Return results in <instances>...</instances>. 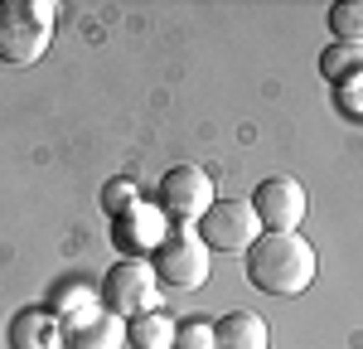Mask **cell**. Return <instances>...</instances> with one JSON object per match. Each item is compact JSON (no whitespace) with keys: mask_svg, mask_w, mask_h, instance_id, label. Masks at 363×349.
Listing matches in <instances>:
<instances>
[{"mask_svg":"<svg viewBox=\"0 0 363 349\" xmlns=\"http://www.w3.org/2000/svg\"><path fill=\"white\" fill-rule=\"evenodd\" d=\"M320 272V257L301 233H262L247 253V282L267 296H301Z\"/></svg>","mask_w":363,"mask_h":349,"instance_id":"1","label":"cell"},{"mask_svg":"<svg viewBox=\"0 0 363 349\" xmlns=\"http://www.w3.org/2000/svg\"><path fill=\"white\" fill-rule=\"evenodd\" d=\"M54 15L49 0H0V63L29 68L54 44Z\"/></svg>","mask_w":363,"mask_h":349,"instance_id":"2","label":"cell"},{"mask_svg":"<svg viewBox=\"0 0 363 349\" xmlns=\"http://www.w3.org/2000/svg\"><path fill=\"white\" fill-rule=\"evenodd\" d=\"M160 277H155V267L145 257H121L107 267V277H102V291H97V301L121 320H136V316H150V311H160Z\"/></svg>","mask_w":363,"mask_h":349,"instance_id":"3","label":"cell"},{"mask_svg":"<svg viewBox=\"0 0 363 349\" xmlns=\"http://www.w3.org/2000/svg\"><path fill=\"white\" fill-rule=\"evenodd\" d=\"M218 204V189H213V174L203 165H174V170L160 174V189H155V209L165 214V223H179V228H199V218Z\"/></svg>","mask_w":363,"mask_h":349,"instance_id":"4","label":"cell"},{"mask_svg":"<svg viewBox=\"0 0 363 349\" xmlns=\"http://www.w3.org/2000/svg\"><path fill=\"white\" fill-rule=\"evenodd\" d=\"M150 267H155V277H160L165 291H199L208 282V272H213V253L203 248V238L194 228H174L155 248Z\"/></svg>","mask_w":363,"mask_h":349,"instance_id":"5","label":"cell"},{"mask_svg":"<svg viewBox=\"0 0 363 349\" xmlns=\"http://www.w3.org/2000/svg\"><path fill=\"white\" fill-rule=\"evenodd\" d=\"M194 233L203 238L208 253H242V257H247L252 243L262 238V218H257L252 199H223L199 218Z\"/></svg>","mask_w":363,"mask_h":349,"instance_id":"6","label":"cell"},{"mask_svg":"<svg viewBox=\"0 0 363 349\" xmlns=\"http://www.w3.org/2000/svg\"><path fill=\"white\" fill-rule=\"evenodd\" d=\"M252 209H257V218H262V228H267V233H296L301 223H306V214H310V194H306L301 179H291V174H272V179L257 184Z\"/></svg>","mask_w":363,"mask_h":349,"instance_id":"7","label":"cell"},{"mask_svg":"<svg viewBox=\"0 0 363 349\" xmlns=\"http://www.w3.org/2000/svg\"><path fill=\"white\" fill-rule=\"evenodd\" d=\"M121 345H126V320L112 316L102 301L78 320H63V349H121Z\"/></svg>","mask_w":363,"mask_h":349,"instance_id":"8","label":"cell"},{"mask_svg":"<svg viewBox=\"0 0 363 349\" xmlns=\"http://www.w3.org/2000/svg\"><path fill=\"white\" fill-rule=\"evenodd\" d=\"M112 238L121 253H155L160 243H165V214L160 209H140V204H131L126 214H116L112 218Z\"/></svg>","mask_w":363,"mask_h":349,"instance_id":"9","label":"cell"},{"mask_svg":"<svg viewBox=\"0 0 363 349\" xmlns=\"http://www.w3.org/2000/svg\"><path fill=\"white\" fill-rule=\"evenodd\" d=\"M10 349H63V320L54 311H20L10 320Z\"/></svg>","mask_w":363,"mask_h":349,"instance_id":"10","label":"cell"},{"mask_svg":"<svg viewBox=\"0 0 363 349\" xmlns=\"http://www.w3.org/2000/svg\"><path fill=\"white\" fill-rule=\"evenodd\" d=\"M267 330L272 325L262 316H252V311H228L223 320H213V345L218 349H267L272 345Z\"/></svg>","mask_w":363,"mask_h":349,"instance_id":"11","label":"cell"},{"mask_svg":"<svg viewBox=\"0 0 363 349\" xmlns=\"http://www.w3.org/2000/svg\"><path fill=\"white\" fill-rule=\"evenodd\" d=\"M174 320L160 316V311H150V316H136V320H126V345H136V349H174Z\"/></svg>","mask_w":363,"mask_h":349,"instance_id":"12","label":"cell"},{"mask_svg":"<svg viewBox=\"0 0 363 349\" xmlns=\"http://www.w3.org/2000/svg\"><path fill=\"white\" fill-rule=\"evenodd\" d=\"M320 73L330 78V83H354V78H363V49L359 44H330L325 54H320Z\"/></svg>","mask_w":363,"mask_h":349,"instance_id":"13","label":"cell"},{"mask_svg":"<svg viewBox=\"0 0 363 349\" xmlns=\"http://www.w3.org/2000/svg\"><path fill=\"white\" fill-rule=\"evenodd\" d=\"M330 29H335V44H359L363 49V0L330 5Z\"/></svg>","mask_w":363,"mask_h":349,"instance_id":"14","label":"cell"},{"mask_svg":"<svg viewBox=\"0 0 363 349\" xmlns=\"http://www.w3.org/2000/svg\"><path fill=\"white\" fill-rule=\"evenodd\" d=\"M174 349H218L213 345V320H184L174 330Z\"/></svg>","mask_w":363,"mask_h":349,"instance_id":"15","label":"cell"},{"mask_svg":"<svg viewBox=\"0 0 363 349\" xmlns=\"http://www.w3.org/2000/svg\"><path fill=\"white\" fill-rule=\"evenodd\" d=\"M136 184H131V179H116V184H107V189H102V209H107V218H116V214H126V209H131V204H136Z\"/></svg>","mask_w":363,"mask_h":349,"instance_id":"16","label":"cell"},{"mask_svg":"<svg viewBox=\"0 0 363 349\" xmlns=\"http://www.w3.org/2000/svg\"><path fill=\"white\" fill-rule=\"evenodd\" d=\"M344 92H349V107H354V112H363V78L344 83Z\"/></svg>","mask_w":363,"mask_h":349,"instance_id":"17","label":"cell"}]
</instances>
